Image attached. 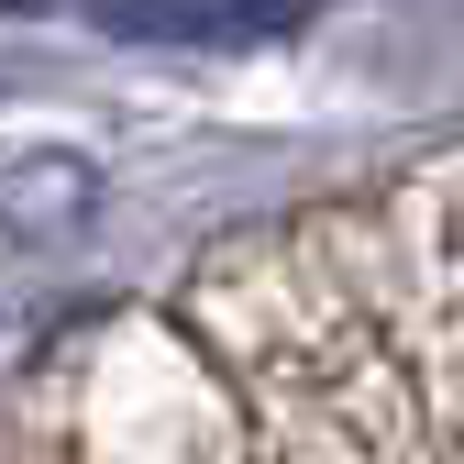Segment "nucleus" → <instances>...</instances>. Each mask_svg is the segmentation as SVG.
<instances>
[{
  "mask_svg": "<svg viewBox=\"0 0 464 464\" xmlns=\"http://www.w3.org/2000/svg\"><path fill=\"white\" fill-rule=\"evenodd\" d=\"M100 23L144 44H276L310 23V0H100Z\"/></svg>",
  "mask_w": 464,
  "mask_h": 464,
  "instance_id": "1",
  "label": "nucleus"
}]
</instances>
